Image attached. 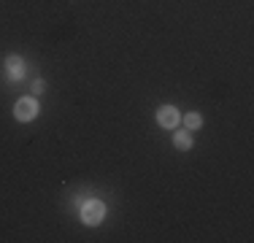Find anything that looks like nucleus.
Segmentation results:
<instances>
[{
	"instance_id": "obj_5",
	"label": "nucleus",
	"mask_w": 254,
	"mask_h": 243,
	"mask_svg": "<svg viewBox=\"0 0 254 243\" xmlns=\"http://www.w3.org/2000/svg\"><path fill=\"white\" fill-rule=\"evenodd\" d=\"M173 143H176V149L187 151V149L192 146V135H190V132H184V130H181V132H176V135H173Z\"/></svg>"
},
{
	"instance_id": "obj_6",
	"label": "nucleus",
	"mask_w": 254,
	"mask_h": 243,
	"mask_svg": "<svg viewBox=\"0 0 254 243\" xmlns=\"http://www.w3.org/2000/svg\"><path fill=\"white\" fill-rule=\"evenodd\" d=\"M184 124H187V130H200V127H203V117L192 111V114H187V117H184Z\"/></svg>"
},
{
	"instance_id": "obj_1",
	"label": "nucleus",
	"mask_w": 254,
	"mask_h": 243,
	"mask_svg": "<svg viewBox=\"0 0 254 243\" xmlns=\"http://www.w3.org/2000/svg\"><path fill=\"white\" fill-rule=\"evenodd\" d=\"M103 216H106V205H103L100 200H87V203L81 205V222L89 224V227L100 224Z\"/></svg>"
},
{
	"instance_id": "obj_7",
	"label": "nucleus",
	"mask_w": 254,
	"mask_h": 243,
	"mask_svg": "<svg viewBox=\"0 0 254 243\" xmlns=\"http://www.w3.org/2000/svg\"><path fill=\"white\" fill-rule=\"evenodd\" d=\"M44 89H46L44 78H35V81H33V95H44Z\"/></svg>"
},
{
	"instance_id": "obj_3",
	"label": "nucleus",
	"mask_w": 254,
	"mask_h": 243,
	"mask_svg": "<svg viewBox=\"0 0 254 243\" xmlns=\"http://www.w3.org/2000/svg\"><path fill=\"white\" fill-rule=\"evenodd\" d=\"M157 122H160V127H165V130H176L179 122H181V114L173 106H162L160 111H157Z\"/></svg>"
},
{
	"instance_id": "obj_4",
	"label": "nucleus",
	"mask_w": 254,
	"mask_h": 243,
	"mask_svg": "<svg viewBox=\"0 0 254 243\" xmlns=\"http://www.w3.org/2000/svg\"><path fill=\"white\" fill-rule=\"evenodd\" d=\"M5 70H8L11 78H22V73H25V60H22L19 54L5 57Z\"/></svg>"
},
{
	"instance_id": "obj_2",
	"label": "nucleus",
	"mask_w": 254,
	"mask_h": 243,
	"mask_svg": "<svg viewBox=\"0 0 254 243\" xmlns=\"http://www.w3.org/2000/svg\"><path fill=\"white\" fill-rule=\"evenodd\" d=\"M14 117L19 122H30V119L38 117V103H35V97H22V100H16Z\"/></svg>"
}]
</instances>
